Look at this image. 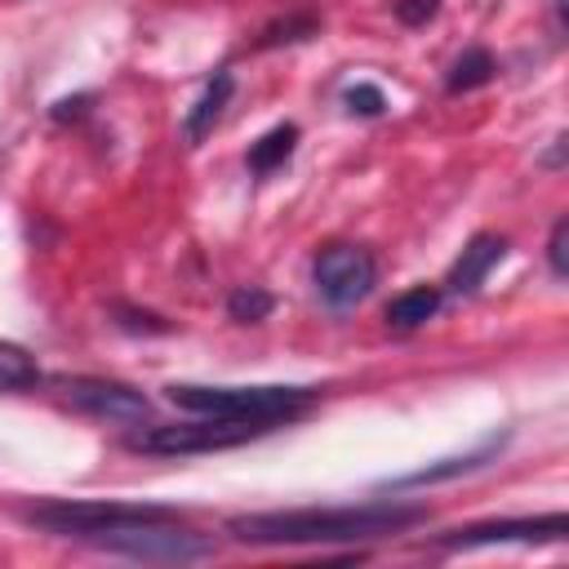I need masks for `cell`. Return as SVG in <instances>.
<instances>
[{
	"label": "cell",
	"instance_id": "cell-1",
	"mask_svg": "<svg viewBox=\"0 0 569 569\" xmlns=\"http://www.w3.org/2000/svg\"><path fill=\"white\" fill-rule=\"evenodd\" d=\"M427 520L418 502H360V507H293L253 511L227 520L231 538L258 547H333V542H378Z\"/></svg>",
	"mask_w": 569,
	"mask_h": 569
},
{
	"label": "cell",
	"instance_id": "cell-2",
	"mask_svg": "<svg viewBox=\"0 0 569 569\" xmlns=\"http://www.w3.org/2000/svg\"><path fill=\"white\" fill-rule=\"evenodd\" d=\"M164 396L187 409V413H204V418H231V422H289L311 405V387H200V382H173L164 387Z\"/></svg>",
	"mask_w": 569,
	"mask_h": 569
},
{
	"label": "cell",
	"instance_id": "cell-3",
	"mask_svg": "<svg viewBox=\"0 0 569 569\" xmlns=\"http://www.w3.org/2000/svg\"><path fill=\"white\" fill-rule=\"evenodd\" d=\"M31 525L49 529V533H67V538H107L120 529H138V525H160V520H178L169 507L160 502H120V498H53L27 511Z\"/></svg>",
	"mask_w": 569,
	"mask_h": 569
},
{
	"label": "cell",
	"instance_id": "cell-4",
	"mask_svg": "<svg viewBox=\"0 0 569 569\" xmlns=\"http://www.w3.org/2000/svg\"><path fill=\"white\" fill-rule=\"evenodd\" d=\"M271 427L262 422H231V418H204L196 413V422H169V427H142L133 431L124 445L133 453H151V458H187V453H213V449H236L253 436H262Z\"/></svg>",
	"mask_w": 569,
	"mask_h": 569
},
{
	"label": "cell",
	"instance_id": "cell-5",
	"mask_svg": "<svg viewBox=\"0 0 569 569\" xmlns=\"http://www.w3.org/2000/svg\"><path fill=\"white\" fill-rule=\"evenodd\" d=\"M311 280H316V293L325 307L333 311H347L356 302H365L378 284V262L369 249L360 244H329L316 267H311Z\"/></svg>",
	"mask_w": 569,
	"mask_h": 569
},
{
	"label": "cell",
	"instance_id": "cell-6",
	"mask_svg": "<svg viewBox=\"0 0 569 569\" xmlns=\"http://www.w3.org/2000/svg\"><path fill=\"white\" fill-rule=\"evenodd\" d=\"M58 391L84 418H98V422H111V427L151 422V400L129 382H116V378H62Z\"/></svg>",
	"mask_w": 569,
	"mask_h": 569
},
{
	"label": "cell",
	"instance_id": "cell-7",
	"mask_svg": "<svg viewBox=\"0 0 569 569\" xmlns=\"http://www.w3.org/2000/svg\"><path fill=\"white\" fill-rule=\"evenodd\" d=\"M98 547H107V551H120V556H129V560H200V556H209L213 547L200 538V533H191V529H178V520H160V525H138V529H120V533H107V538H98Z\"/></svg>",
	"mask_w": 569,
	"mask_h": 569
},
{
	"label": "cell",
	"instance_id": "cell-8",
	"mask_svg": "<svg viewBox=\"0 0 569 569\" xmlns=\"http://www.w3.org/2000/svg\"><path fill=\"white\" fill-rule=\"evenodd\" d=\"M569 520L565 511L551 516H520V520H485L440 538V547H493V542H565Z\"/></svg>",
	"mask_w": 569,
	"mask_h": 569
},
{
	"label": "cell",
	"instance_id": "cell-9",
	"mask_svg": "<svg viewBox=\"0 0 569 569\" xmlns=\"http://www.w3.org/2000/svg\"><path fill=\"white\" fill-rule=\"evenodd\" d=\"M502 258H507V240H502V236H493V231L471 236V240H467V249L453 258V267H449V276H445L449 293H458V298L476 293V289L485 284V276H489Z\"/></svg>",
	"mask_w": 569,
	"mask_h": 569
},
{
	"label": "cell",
	"instance_id": "cell-10",
	"mask_svg": "<svg viewBox=\"0 0 569 569\" xmlns=\"http://www.w3.org/2000/svg\"><path fill=\"white\" fill-rule=\"evenodd\" d=\"M502 445H507V436H489V440H480L476 449H467V453H453V458H440V462H427V467H418V471H409V476H396V480H387L382 489H422V485H440V480H453V476H467V471H480L485 462H493L498 453H502Z\"/></svg>",
	"mask_w": 569,
	"mask_h": 569
},
{
	"label": "cell",
	"instance_id": "cell-11",
	"mask_svg": "<svg viewBox=\"0 0 569 569\" xmlns=\"http://www.w3.org/2000/svg\"><path fill=\"white\" fill-rule=\"evenodd\" d=\"M231 89H236V76H231V71H213V76H209V84L200 89V98L191 102V111H187V120H182L187 147L204 142V133H213V124L222 120V111H227V102H231Z\"/></svg>",
	"mask_w": 569,
	"mask_h": 569
},
{
	"label": "cell",
	"instance_id": "cell-12",
	"mask_svg": "<svg viewBox=\"0 0 569 569\" xmlns=\"http://www.w3.org/2000/svg\"><path fill=\"white\" fill-rule=\"evenodd\" d=\"M440 302H445V293H440L436 284H413V289H405L400 298H391L387 325H391V329H418V325H427V320L440 311Z\"/></svg>",
	"mask_w": 569,
	"mask_h": 569
},
{
	"label": "cell",
	"instance_id": "cell-13",
	"mask_svg": "<svg viewBox=\"0 0 569 569\" xmlns=\"http://www.w3.org/2000/svg\"><path fill=\"white\" fill-rule=\"evenodd\" d=\"M293 142H298V124H276V129H267V133L249 147L244 164H249L253 173H276V169L293 156Z\"/></svg>",
	"mask_w": 569,
	"mask_h": 569
},
{
	"label": "cell",
	"instance_id": "cell-14",
	"mask_svg": "<svg viewBox=\"0 0 569 569\" xmlns=\"http://www.w3.org/2000/svg\"><path fill=\"white\" fill-rule=\"evenodd\" d=\"M36 382H40V369H36L31 351L18 347V342H4V338H0V396L31 391Z\"/></svg>",
	"mask_w": 569,
	"mask_h": 569
},
{
	"label": "cell",
	"instance_id": "cell-15",
	"mask_svg": "<svg viewBox=\"0 0 569 569\" xmlns=\"http://www.w3.org/2000/svg\"><path fill=\"white\" fill-rule=\"evenodd\" d=\"M493 53L489 49H467L458 62H453V71H449V93H462V89H476V84H489L493 80Z\"/></svg>",
	"mask_w": 569,
	"mask_h": 569
},
{
	"label": "cell",
	"instance_id": "cell-16",
	"mask_svg": "<svg viewBox=\"0 0 569 569\" xmlns=\"http://www.w3.org/2000/svg\"><path fill=\"white\" fill-rule=\"evenodd\" d=\"M271 293L267 289H258V284H240L231 298H227V316L231 320H240V325H258V320H267L271 316Z\"/></svg>",
	"mask_w": 569,
	"mask_h": 569
},
{
	"label": "cell",
	"instance_id": "cell-17",
	"mask_svg": "<svg viewBox=\"0 0 569 569\" xmlns=\"http://www.w3.org/2000/svg\"><path fill=\"white\" fill-rule=\"evenodd\" d=\"M342 102H347L351 116H382V111H387V98H382L378 84H351V89L342 93Z\"/></svg>",
	"mask_w": 569,
	"mask_h": 569
},
{
	"label": "cell",
	"instance_id": "cell-18",
	"mask_svg": "<svg viewBox=\"0 0 569 569\" xmlns=\"http://www.w3.org/2000/svg\"><path fill=\"white\" fill-rule=\"evenodd\" d=\"M565 240H569V218H556L551 240H547V262H551V271H556L560 280L569 276V262H565Z\"/></svg>",
	"mask_w": 569,
	"mask_h": 569
},
{
	"label": "cell",
	"instance_id": "cell-19",
	"mask_svg": "<svg viewBox=\"0 0 569 569\" xmlns=\"http://www.w3.org/2000/svg\"><path fill=\"white\" fill-rule=\"evenodd\" d=\"M436 9H440V0H396V18L405 27H422L427 18H436Z\"/></svg>",
	"mask_w": 569,
	"mask_h": 569
}]
</instances>
